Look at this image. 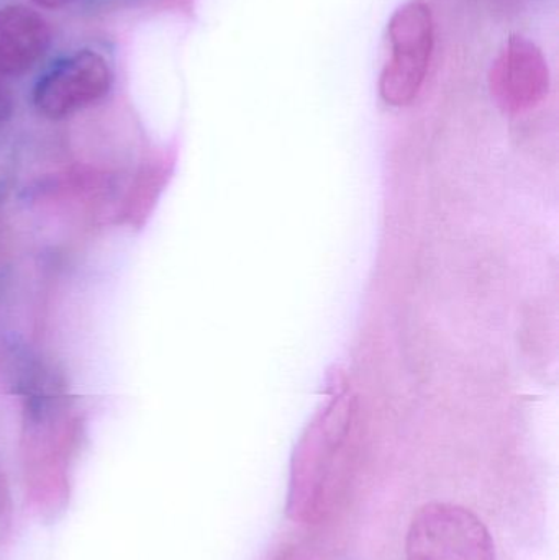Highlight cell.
Listing matches in <instances>:
<instances>
[{
	"mask_svg": "<svg viewBox=\"0 0 559 560\" xmlns=\"http://www.w3.org/2000/svg\"><path fill=\"white\" fill-rule=\"evenodd\" d=\"M357 407L348 394L331 398L295 447L288 513L295 522L317 523L327 512L335 487L350 460Z\"/></svg>",
	"mask_w": 559,
	"mask_h": 560,
	"instance_id": "1",
	"label": "cell"
},
{
	"mask_svg": "<svg viewBox=\"0 0 559 560\" xmlns=\"http://www.w3.org/2000/svg\"><path fill=\"white\" fill-rule=\"evenodd\" d=\"M406 560H496L494 541L473 510L430 502L410 520Z\"/></svg>",
	"mask_w": 559,
	"mask_h": 560,
	"instance_id": "2",
	"label": "cell"
},
{
	"mask_svg": "<svg viewBox=\"0 0 559 560\" xmlns=\"http://www.w3.org/2000/svg\"><path fill=\"white\" fill-rule=\"evenodd\" d=\"M114 72L101 52L79 49L56 62L33 89V105L49 120H65L104 101Z\"/></svg>",
	"mask_w": 559,
	"mask_h": 560,
	"instance_id": "3",
	"label": "cell"
},
{
	"mask_svg": "<svg viewBox=\"0 0 559 560\" xmlns=\"http://www.w3.org/2000/svg\"><path fill=\"white\" fill-rule=\"evenodd\" d=\"M53 42L48 20L20 3L0 7V79L28 74Z\"/></svg>",
	"mask_w": 559,
	"mask_h": 560,
	"instance_id": "4",
	"label": "cell"
},
{
	"mask_svg": "<svg viewBox=\"0 0 559 560\" xmlns=\"http://www.w3.org/2000/svg\"><path fill=\"white\" fill-rule=\"evenodd\" d=\"M13 107H15V101H13L12 91L3 79H0V128L12 118Z\"/></svg>",
	"mask_w": 559,
	"mask_h": 560,
	"instance_id": "5",
	"label": "cell"
},
{
	"mask_svg": "<svg viewBox=\"0 0 559 560\" xmlns=\"http://www.w3.org/2000/svg\"><path fill=\"white\" fill-rule=\"evenodd\" d=\"M32 2L43 7V9L58 10L65 9V7H68L69 3L74 2V0H32Z\"/></svg>",
	"mask_w": 559,
	"mask_h": 560,
	"instance_id": "6",
	"label": "cell"
}]
</instances>
